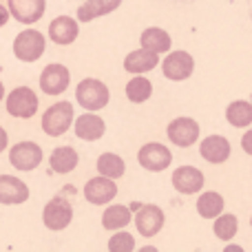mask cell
I'll return each mask as SVG.
<instances>
[{"instance_id":"1","label":"cell","mask_w":252,"mask_h":252,"mask_svg":"<svg viewBox=\"0 0 252 252\" xmlns=\"http://www.w3.org/2000/svg\"><path fill=\"white\" fill-rule=\"evenodd\" d=\"M75 100L84 111H102L111 100L109 87L97 78H84L75 87Z\"/></svg>"},{"instance_id":"2","label":"cell","mask_w":252,"mask_h":252,"mask_svg":"<svg viewBox=\"0 0 252 252\" xmlns=\"http://www.w3.org/2000/svg\"><path fill=\"white\" fill-rule=\"evenodd\" d=\"M75 122V111L71 102H56L51 104L42 115V130L49 137H60L71 128V124Z\"/></svg>"},{"instance_id":"3","label":"cell","mask_w":252,"mask_h":252,"mask_svg":"<svg viewBox=\"0 0 252 252\" xmlns=\"http://www.w3.org/2000/svg\"><path fill=\"white\" fill-rule=\"evenodd\" d=\"M47 49V40L38 29H25L13 40V56L20 62H35L42 58Z\"/></svg>"},{"instance_id":"4","label":"cell","mask_w":252,"mask_h":252,"mask_svg":"<svg viewBox=\"0 0 252 252\" xmlns=\"http://www.w3.org/2000/svg\"><path fill=\"white\" fill-rule=\"evenodd\" d=\"M4 106H7V113L11 118L31 120L38 111V95L29 87H16L11 93H7Z\"/></svg>"},{"instance_id":"5","label":"cell","mask_w":252,"mask_h":252,"mask_svg":"<svg viewBox=\"0 0 252 252\" xmlns=\"http://www.w3.org/2000/svg\"><path fill=\"white\" fill-rule=\"evenodd\" d=\"M71 221H73V206L69 204V199L53 197L51 201H47V206L42 210V223L47 230L60 232L64 228H69Z\"/></svg>"},{"instance_id":"6","label":"cell","mask_w":252,"mask_h":252,"mask_svg":"<svg viewBox=\"0 0 252 252\" xmlns=\"http://www.w3.org/2000/svg\"><path fill=\"white\" fill-rule=\"evenodd\" d=\"M42 148L35 142H18L9 148V164L16 170H22V173H29V170L38 168L42 164Z\"/></svg>"},{"instance_id":"7","label":"cell","mask_w":252,"mask_h":252,"mask_svg":"<svg viewBox=\"0 0 252 252\" xmlns=\"http://www.w3.org/2000/svg\"><path fill=\"white\" fill-rule=\"evenodd\" d=\"M137 161L142 168L151 170V173H161L173 164V153H170L168 146H164L159 142H148L139 148Z\"/></svg>"},{"instance_id":"8","label":"cell","mask_w":252,"mask_h":252,"mask_svg":"<svg viewBox=\"0 0 252 252\" xmlns=\"http://www.w3.org/2000/svg\"><path fill=\"white\" fill-rule=\"evenodd\" d=\"M195 71V60L188 51H168V56L161 62V73L164 78L173 80V82H184L188 80Z\"/></svg>"},{"instance_id":"9","label":"cell","mask_w":252,"mask_h":252,"mask_svg":"<svg viewBox=\"0 0 252 252\" xmlns=\"http://www.w3.org/2000/svg\"><path fill=\"white\" fill-rule=\"evenodd\" d=\"M133 221H135V228L142 237L151 239V237L159 235V230L164 228V221H166V215L159 206L155 204H144L139 206L137 215H133Z\"/></svg>"},{"instance_id":"10","label":"cell","mask_w":252,"mask_h":252,"mask_svg":"<svg viewBox=\"0 0 252 252\" xmlns=\"http://www.w3.org/2000/svg\"><path fill=\"white\" fill-rule=\"evenodd\" d=\"M199 133H201L199 122L192 118H175L173 122L168 124V128H166L168 139L179 148H188V146H192V144H197Z\"/></svg>"},{"instance_id":"11","label":"cell","mask_w":252,"mask_h":252,"mask_svg":"<svg viewBox=\"0 0 252 252\" xmlns=\"http://www.w3.org/2000/svg\"><path fill=\"white\" fill-rule=\"evenodd\" d=\"M118 197V184L106 175H97V177L89 179L84 186V199L93 206H104Z\"/></svg>"},{"instance_id":"12","label":"cell","mask_w":252,"mask_h":252,"mask_svg":"<svg viewBox=\"0 0 252 252\" xmlns=\"http://www.w3.org/2000/svg\"><path fill=\"white\" fill-rule=\"evenodd\" d=\"M71 73L64 64H47L40 73V91L47 95H60L69 89Z\"/></svg>"},{"instance_id":"13","label":"cell","mask_w":252,"mask_h":252,"mask_svg":"<svg viewBox=\"0 0 252 252\" xmlns=\"http://www.w3.org/2000/svg\"><path fill=\"white\" fill-rule=\"evenodd\" d=\"M170 182H173V188L179 195H197V192H201L206 179L204 173L195 166H179V168H175Z\"/></svg>"},{"instance_id":"14","label":"cell","mask_w":252,"mask_h":252,"mask_svg":"<svg viewBox=\"0 0 252 252\" xmlns=\"http://www.w3.org/2000/svg\"><path fill=\"white\" fill-rule=\"evenodd\" d=\"M230 153H232V146L228 142V137H223V135H208L199 144L201 159H206L208 164H215V166L230 159Z\"/></svg>"},{"instance_id":"15","label":"cell","mask_w":252,"mask_h":252,"mask_svg":"<svg viewBox=\"0 0 252 252\" xmlns=\"http://www.w3.org/2000/svg\"><path fill=\"white\" fill-rule=\"evenodd\" d=\"M7 7L11 11V16L16 18V22L33 25L44 16L47 2L44 0H7Z\"/></svg>"},{"instance_id":"16","label":"cell","mask_w":252,"mask_h":252,"mask_svg":"<svg viewBox=\"0 0 252 252\" xmlns=\"http://www.w3.org/2000/svg\"><path fill=\"white\" fill-rule=\"evenodd\" d=\"M29 199V186L13 175H0V204L18 206Z\"/></svg>"},{"instance_id":"17","label":"cell","mask_w":252,"mask_h":252,"mask_svg":"<svg viewBox=\"0 0 252 252\" xmlns=\"http://www.w3.org/2000/svg\"><path fill=\"white\" fill-rule=\"evenodd\" d=\"M80 20H73L71 16H58L51 20V25H49V38H51V42L56 44H71L75 42V38H78L80 33Z\"/></svg>"},{"instance_id":"18","label":"cell","mask_w":252,"mask_h":252,"mask_svg":"<svg viewBox=\"0 0 252 252\" xmlns=\"http://www.w3.org/2000/svg\"><path fill=\"white\" fill-rule=\"evenodd\" d=\"M159 64V53L151 51V49H135L130 51L128 56L124 58V69L133 75H139V73H148L153 71L155 66Z\"/></svg>"},{"instance_id":"19","label":"cell","mask_w":252,"mask_h":252,"mask_svg":"<svg viewBox=\"0 0 252 252\" xmlns=\"http://www.w3.org/2000/svg\"><path fill=\"white\" fill-rule=\"evenodd\" d=\"M73 128H75V135L80 139H84V142H97L100 137H104L106 124L97 113H84L75 120Z\"/></svg>"},{"instance_id":"20","label":"cell","mask_w":252,"mask_h":252,"mask_svg":"<svg viewBox=\"0 0 252 252\" xmlns=\"http://www.w3.org/2000/svg\"><path fill=\"white\" fill-rule=\"evenodd\" d=\"M122 4V0H84L78 7V20L80 22H93L95 18L109 16Z\"/></svg>"},{"instance_id":"21","label":"cell","mask_w":252,"mask_h":252,"mask_svg":"<svg viewBox=\"0 0 252 252\" xmlns=\"http://www.w3.org/2000/svg\"><path fill=\"white\" fill-rule=\"evenodd\" d=\"M78 161H80V157L73 146H58V148H53L51 157H49V166L58 175H66L71 170H75Z\"/></svg>"},{"instance_id":"22","label":"cell","mask_w":252,"mask_h":252,"mask_svg":"<svg viewBox=\"0 0 252 252\" xmlns=\"http://www.w3.org/2000/svg\"><path fill=\"white\" fill-rule=\"evenodd\" d=\"M139 44L155 53H168L170 47H173V40H170L168 31L159 29V27H148V29H144L142 35H139Z\"/></svg>"},{"instance_id":"23","label":"cell","mask_w":252,"mask_h":252,"mask_svg":"<svg viewBox=\"0 0 252 252\" xmlns=\"http://www.w3.org/2000/svg\"><path fill=\"white\" fill-rule=\"evenodd\" d=\"M130 221H133L130 208L128 206H122V204L109 206V208L104 210V215H102V226H104V230H111V232L124 230Z\"/></svg>"},{"instance_id":"24","label":"cell","mask_w":252,"mask_h":252,"mask_svg":"<svg viewBox=\"0 0 252 252\" xmlns=\"http://www.w3.org/2000/svg\"><path fill=\"white\" fill-rule=\"evenodd\" d=\"M223 208H226V201H223V197L215 190H206L197 197V213H199V217H204V219L219 217V215L223 213Z\"/></svg>"},{"instance_id":"25","label":"cell","mask_w":252,"mask_h":252,"mask_svg":"<svg viewBox=\"0 0 252 252\" xmlns=\"http://www.w3.org/2000/svg\"><path fill=\"white\" fill-rule=\"evenodd\" d=\"M226 120L235 128H248L252 126V104L248 100H235L228 104Z\"/></svg>"},{"instance_id":"26","label":"cell","mask_w":252,"mask_h":252,"mask_svg":"<svg viewBox=\"0 0 252 252\" xmlns=\"http://www.w3.org/2000/svg\"><path fill=\"white\" fill-rule=\"evenodd\" d=\"M126 97H128V102H133V104H142V102L151 100L153 95V84L148 78H144L142 73L135 75V78L128 80V84H126Z\"/></svg>"},{"instance_id":"27","label":"cell","mask_w":252,"mask_h":252,"mask_svg":"<svg viewBox=\"0 0 252 252\" xmlns=\"http://www.w3.org/2000/svg\"><path fill=\"white\" fill-rule=\"evenodd\" d=\"M213 232L219 241H230L232 237H237L239 232V219L232 213H221L219 217L213 219Z\"/></svg>"},{"instance_id":"28","label":"cell","mask_w":252,"mask_h":252,"mask_svg":"<svg viewBox=\"0 0 252 252\" xmlns=\"http://www.w3.org/2000/svg\"><path fill=\"white\" fill-rule=\"evenodd\" d=\"M95 166H97V173L106 175V177H111V179H120L126 173V161L120 155H115V153H102V155L97 157Z\"/></svg>"},{"instance_id":"29","label":"cell","mask_w":252,"mask_h":252,"mask_svg":"<svg viewBox=\"0 0 252 252\" xmlns=\"http://www.w3.org/2000/svg\"><path fill=\"white\" fill-rule=\"evenodd\" d=\"M109 250L111 252H133L135 250V237L130 232L115 230V235L109 239Z\"/></svg>"},{"instance_id":"30","label":"cell","mask_w":252,"mask_h":252,"mask_svg":"<svg viewBox=\"0 0 252 252\" xmlns=\"http://www.w3.org/2000/svg\"><path fill=\"white\" fill-rule=\"evenodd\" d=\"M241 148H244L246 155H252V128L248 126V130L244 133V137H241Z\"/></svg>"},{"instance_id":"31","label":"cell","mask_w":252,"mask_h":252,"mask_svg":"<svg viewBox=\"0 0 252 252\" xmlns=\"http://www.w3.org/2000/svg\"><path fill=\"white\" fill-rule=\"evenodd\" d=\"M9 18H11V11H9V7H4V4H0V27H4L9 22Z\"/></svg>"},{"instance_id":"32","label":"cell","mask_w":252,"mask_h":252,"mask_svg":"<svg viewBox=\"0 0 252 252\" xmlns=\"http://www.w3.org/2000/svg\"><path fill=\"white\" fill-rule=\"evenodd\" d=\"M7 146H9V135H7V130L0 126V153H2Z\"/></svg>"},{"instance_id":"33","label":"cell","mask_w":252,"mask_h":252,"mask_svg":"<svg viewBox=\"0 0 252 252\" xmlns=\"http://www.w3.org/2000/svg\"><path fill=\"white\" fill-rule=\"evenodd\" d=\"M226 252H241V246H226Z\"/></svg>"},{"instance_id":"34","label":"cell","mask_w":252,"mask_h":252,"mask_svg":"<svg viewBox=\"0 0 252 252\" xmlns=\"http://www.w3.org/2000/svg\"><path fill=\"white\" fill-rule=\"evenodd\" d=\"M4 100V84H2V80H0V102Z\"/></svg>"},{"instance_id":"35","label":"cell","mask_w":252,"mask_h":252,"mask_svg":"<svg viewBox=\"0 0 252 252\" xmlns=\"http://www.w3.org/2000/svg\"><path fill=\"white\" fill-rule=\"evenodd\" d=\"M250 228H252V217H250Z\"/></svg>"}]
</instances>
